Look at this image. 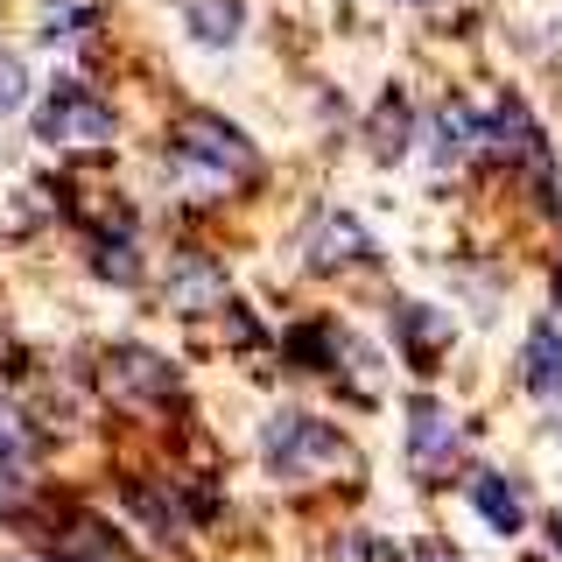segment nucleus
I'll use <instances>...</instances> for the list:
<instances>
[{
	"label": "nucleus",
	"mask_w": 562,
	"mask_h": 562,
	"mask_svg": "<svg viewBox=\"0 0 562 562\" xmlns=\"http://www.w3.org/2000/svg\"><path fill=\"white\" fill-rule=\"evenodd\" d=\"M29 450H35V436H29V422H22V408L14 401H0V471H22L29 464Z\"/></svg>",
	"instance_id": "obj_17"
},
{
	"label": "nucleus",
	"mask_w": 562,
	"mask_h": 562,
	"mask_svg": "<svg viewBox=\"0 0 562 562\" xmlns=\"http://www.w3.org/2000/svg\"><path fill=\"white\" fill-rule=\"evenodd\" d=\"M43 562H92V555H78V549H57V555H43Z\"/></svg>",
	"instance_id": "obj_22"
},
{
	"label": "nucleus",
	"mask_w": 562,
	"mask_h": 562,
	"mask_svg": "<svg viewBox=\"0 0 562 562\" xmlns=\"http://www.w3.org/2000/svg\"><path fill=\"white\" fill-rule=\"evenodd\" d=\"M408 134H415L408 99H401V92H386V99L373 105V127H366V140H373V155H380V162H394V155L408 148Z\"/></svg>",
	"instance_id": "obj_16"
},
{
	"label": "nucleus",
	"mask_w": 562,
	"mask_h": 562,
	"mask_svg": "<svg viewBox=\"0 0 562 562\" xmlns=\"http://www.w3.org/2000/svg\"><path fill=\"white\" fill-rule=\"evenodd\" d=\"M464 457V429L436 394H408V464L415 479H450Z\"/></svg>",
	"instance_id": "obj_5"
},
{
	"label": "nucleus",
	"mask_w": 562,
	"mask_h": 562,
	"mask_svg": "<svg viewBox=\"0 0 562 562\" xmlns=\"http://www.w3.org/2000/svg\"><path fill=\"white\" fill-rule=\"evenodd\" d=\"M183 29H190V43L225 49V43H239L246 8H239V0H183Z\"/></svg>",
	"instance_id": "obj_14"
},
{
	"label": "nucleus",
	"mask_w": 562,
	"mask_h": 562,
	"mask_svg": "<svg viewBox=\"0 0 562 562\" xmlns=\"http://www.w3.org/2000/svg\"><path fill=\"white\" fill-rule=\"evenodd\" d=\"M549 535H555V549H562V514H555V520H549Z\"/></svg>",
	"instance_id": "obj_23"
},
{
	"label": "nucleus",
	"mask_w": 562,
	"mask_h": 562,
	"mask_svg": "<svg viewBox=\"0 0 562 562\" xmlns=\"http://www.w3.org/2000/svg\"><path fill=\"white\" fill-rule=\"evenodd\" d=\"M394 338H401V359L415 366V373H436V366L450 359V316L429 310V303H394Z\"/></svg>",
	"instance_id": "obj_8"
},
{
	"label": "nucleus",
	"mask_w": 562,
	"mask_h": 562,
	"mask_svg": "<svg viewBox=\"0 0 562 562\" xmlns=\"http://www.w3.org/2000/svg\"><path fill=\"white\" fill-rule=\"evenodd\" d=\"M162 295H169L183 316H204V310H225V303H233V274H225L211 254H176Z\"/></svg>",
	"instance_id": "obj_7"
},
{
	"label": "nucleus",
	"mask_w": 562,
	"mask_h": 562,
	"mask_svg": "<svg viewBox=\"0 0 562 562\" xmlns=\"http://www.w3.org/2000/svg\"><path fill=\"white\" fill-rule=\"evenodd\" d=\"M408 8H429V0H408Z\"/></svg>",
	"instance_id": "obj_25"
},
{
	"label": "nucleus",
	"mask_w": 562,
	"mask_h": 562,
	"mask_svg": "<svg viewBox=\"0 0 562 562\" xmlns=\"http://www.w3.org/2000/svg\"><path fill=\"white\" fill-rule=\"evenodd\" d=\"M479 148H485V113H471V105H436V113H429L436 169H464Z\"/></svg>",
	"instance_id": "obj_10"
},
{
	"label": "nucleus",
	"mask_w": 562,
	"mask_h": 562,
	"mask_svg": "<svg viewBox=\"0 0 562 562\" xmlns=\"http://www.w3.org/2000/svg\"><path fill=\"white\" fill-rule=\"evenodd\" d=\"M92 22H99V8H92V0H49V8H43V35H57V43L85 35Z\"/></svg>",
	"instance_id": "obj_18"
},
{
	"label": "nucleus",
	"mask_w": 562,
	"mask_h": 562,
	"mask_svg": "<svg viewBox=\"0 0 562 562\" xmlns=\"http://www.w3.org/2000/svg\"><path fill=\"white\" fill-rule=\"evenodd\" d=\"M99 386L120 401V408H148V415H176V408H183V373H176L155 345H134V338H120L99 359Z\"/></svg>",
	"instance_id": "obj_3"
},
{
	"label": "nucleus",
	"mask_w": 562,
	"mask_h": 562,
	"mask_svg": "<svg viewBox=\"0 0 562 562\" xmlns=\"http://www.w3.org/2000/svg\"><path fill=\"white\" fill-rule=\"evenodd\" d=\"M555 303H562V268H555Z\"/></svg>",
	"instance_id": "obj_24"
},
{
	"label": "nucleus",
	"mask_w": 562,
	"mask_h": 562,
	"mask_svg": "<svg viewBox=\"0 0 562 562\" xmlns=\"http://www.w3.org/2000/svg\"><path fill=\"white\" fill-rule=\"evenodd\" d=\"M92 274L113 281V289H134V281H140V254H134L127 225H99V233H92Z\"/></svg>",
	"instance_id": "obj_15"
},
{
	"label": "nucleus",
	"mask_w": 562,
	"mask_h": 562,
	"mask_svg": "<svg viewBox=\"0 0 562 562\" xmlns=\"http://www.w3.org/2000/svg\"><path fill=\"white\" fill-rule=\"evenodd\" d=\"M351 330H338V324H295L289 338H281V351H289L295 366H310V373H338V366L351 359Z\"/></svg>",
	"instance_id": "obj_13"
},
{
	"label": "nucleus",
	"mask_w": 562,
	"mask_h": 562,
	"mask_svg": "<svg viewBox=\"0 0 562 562\" xmlns=\"http://www.w3.org/2000/svg\"><path fill=\"white\" fill-rule=\"evenodd\" d=\"M471 506H479V520L492 527V535H520V527H527L520 485L499 479V471H479V479H471Z\"/></svg>",
	"instance_id": "obj_12"
},
{
	"label": "nucleus",
	"mask_w": 562,
	"mask_h": 562,
	"mask_svg": "<svg viewBox=\"0 0 562 562\" xmlns=\"http://www.w3.org/2000/svg\"><path fill=\"white\" fill-rule=\"evenodd\" d=\"M303 254H310L316 274H330V268H366V260H380V246L351 211H316L303 225Z\"/></svg>",
	"instance_id": "obj_6"
},
{
	"label": "nucleus",
	"mask_w": 562,
	"mask_h": 562,
	"mask_svg": "<svg viewBox=\"0 0 562 562\" xmlns=\"http://www.w3.org/2000/svg\"><path fill=\"white\" fill-rule=\"evenodd\" d=\"M162 176L183 183V190H204V198L246 190L260 176V148L225 113H183L169 127V140H162Z\"/></svg>",
	"instance_id": "obj_1"
},
{
	"label": "nucleus",
	"mask_w": 562,
	"mask_h": 562,
	"mask_svg": "<svg viewBox=\"0 0 562 562\" xmlns=\"http://www.w3.org/2000/svg\"><path fill=\"white\" fill-rule=\"evenodd\" d=\"M330 562H394V549H386L380 535H338V549H330Z\"/></svg>",
	"instance_id": "obj_19"
},
{
	"label": "nucleus",
	"mask_w": 562,
	"mask_h": 562,
	"mask_svg": "<svg viewBox=\"0 0 562 562\" xmlns=\"http://www.w3.org/2000/svg\"><path fill=\"white\" fill-rule=\"evenodd\" d=\"M520 380H527V394L535 401H562V324H549L541 316L535 330H527V345H520Z\"/></svg>",
	"instance_id": "obj_11"
},
{
	"label": "nucleus",
	"mask_w": 562,
	"mask_h": 562,
	"mask_svg": "<svg viewBox=\"0 0 562 562\" xmlns=\"http://www.w3.org/2000/svg\"><path fill=\"white\" fill-rule=\"evenodd\" d=\"M35 140L43 148H99V140H113V105L85 78H49L43 113H35Z\"/></svg>",
	"instance_id": "obj_4"
},
{
	"label": "nucleus",
	"mask_w": 562,
	"mask_h": 562,
	"mask_svg": "<svg viewBox=\"0 0 562 562\" xmlns=\"http://www.w3.org/2000/svg\"><path fill=\"white\" fill-rule=\"evenodd\" d=\"M22 99H29V70H22V57L0 49V113H14Z\"/></svg>",
	"instance_id": "obj_20"
},
{
	"label": "nucleus",
	"mask_w": 562,
	"mask_h": 562,
	"mask_svg": "<svg viewBox=\"0 0 562 562\" xmlns=\"http://www.w3.org/2000/svg\"><path fill=\"white\" fill-rule=\"evenodd\" d=\"M351 457V443L330 422H316L303 408H281L268 415V429H260V464L274 471L281 485H303V479H324V471H338Z\"/></svg>",
	"instance_id": "obj_2"
},
{
	"label": "nucleus",
	"mask_w": 562,
	"mask_h": 562,
	"mask_svg": "<svg viewBox=\"0 0 562 562\" xmlns=\"http://www.w3.org/2000/svg\"><path fill=\"white\" fill-rule=\"evenodd\" d=\"M127 506H134V514L148 520L162 541L183 535L190 520H211V499H204V492H176V485H127Z\"/></svg>",
	"instance_id": "obj_9"
},
{
	"label": "nucleus",
	"mask_w": 562,
	"mask_h": 562,
	"mask_svg": "<svg viewBox=\"0 0 562 562\" xmlns=\"http://www.w3.org/2000/svg\"><path fill=\"white\" fill-rule=\"evenodd\" d=\"M415 562H464V555L443 549V541H429V549H415Z\"/></svg>",
	"instance_id": "obj_21"
}]
</instances>
